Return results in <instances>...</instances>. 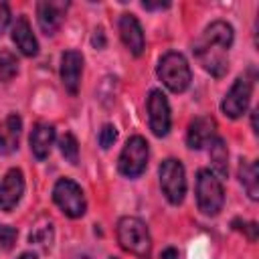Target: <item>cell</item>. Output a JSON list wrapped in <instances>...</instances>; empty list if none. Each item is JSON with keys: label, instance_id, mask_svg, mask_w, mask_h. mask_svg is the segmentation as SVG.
<instances>
[{"label": "cell", "instance_id": "6da1fadb", "mask_svg": "<svg viewBox=\"0 0 259 259\" xmlns=\"http://www.w3.org/2000/svg\"><path fill=\"white\" fill-rule=\"evenodd\" d=\"M233 38H235L233 26L225 20H214L204 28V32L200 34V38L192 49L202 69L217 79H221L229 71L227 53L233 45Z\"/></svg>", "mask_w": 259, "mask_h": 259}, {"label": "cell", "instance_id": "7a4b0ae2", "mask_svg": "<svg viewBox=\"0 0 259 259\" xmlns=\"http://www.w3.org/2000/svg\"><path fill=\"white\" fill-rule=\"evenodd\" d=\"M117 243L123 251L140 257V259H148L152 255V237L150 231L146 227L144 221H140L138 217H121L117 221Z\"/></svg>", "mask_w": 259, "mask_h": 259}, {"label": "cell", "instance_id": "3957f363", "mask_svg": "<svg viewBox=\"0 0 259 259\" xmlns=\"http://www.w3.org/2000/svg\"><path fill=\"white\" fill-rule=\"evenodd\" d=\"M158 79L172 91V93H182L188 89L192 81V71L184 55L170 51L158 61Z\"/></svg>", "mask_w": 259, "mask_h": 259}, {"label": "cell", "instance_id": "277c9868", "mask_svg": "<svg viewBox=\"0 0 259 259\" xmlns=\"http://www.w3.org/2000/svg\"><path fill=\"white\" fill-rule=\"evenodd\" d=\"M196 204L206 217H217L225 204V190L221 178H217L206 168L198 170L196 174Z\"/></svg>", "mask_w": 259, "mask_h": 259}, {"label": "cell", "instance_id": "5b68a950", "mask_svg": "<svg viewBox=\"0 0 259 259\" xmlns=\"http://www.w3.org/2000/svg\"><path fill=\"white\" fill-rule=\"evenodd\" d=\"M148 158H150L148 142L142 136H132L117 158V170L125 178H138L144 174L148 166Z\"/></svg>", "mask_w": 259, "mask_h": 259}, {"label": "cell", "instance_id": "8992f818", "mask_svg": "<svg viewBox=\"0 0 259 259\" xmlns=\"http://www.w3.org/2000/svg\"><path fill=\"white\" fill-rule=\"evenodd\" d=\"M53 200L55 204L67 214L69 219H79L87 210V200L81 186L71 178H59L53 186Z\"/></svg>", "mask_w": 259, "mask_h": 259}, {"label": "cell", "instance_id": "52a82bcc", "mask_svg": "<svg viewBox=\"0 0 259 259\" xmlns=\"http://www.w3.org/2000/svg\"><path fill=\"white\" fill-rule=\"evenodd\" d=\"M158 176H160V188L166 200L170 204H180L186 194V172H184L182 162L176 158L164 160L160 164Z\"/></svg>", "mask_w": 259, "mask_h": 259}, {"label": "cell", "instance_id": "ba28073f", "mask_svg": "<svg viewBox=\"0 0 259 259\" xmlns=\"http://www.w3.org/2000/svg\"><path fill=\"white\" fill-rule=\"evenodd\" d=\"M146 109H148V121H150V130L154 136L164 138L170 132L172 125V117H170V105L166 95L160 89H152L146 101Z\"/></svg>", "mask_w": 259, "mask_h": 259}, {"label": "cell", "instance_id": "9c48e42d", "mask_svg": "<svg viewBox=\"0 0 259 259\" xmlns=\"http://www.w3.org/2000/svg\"><path fill=\"white\" fill-rule=\"evenodd\" d=\"M251 91H253V81L247 79L245 75L243 77H237L235 83L231 85L229 93L225 95L223 103H221V109L227 117L231 119H237L241 117L247 107H249V101H251Z\"/></svg>", "mask_w": 259, "mask_h": 259}, {"label": "cell", "instance_id": "30bf717a", "mask_svg": "<svg viewBox=\"0 0 259 259\" xmlns=\"http://www.w3.org/2000/svg\"><path fill=\"white\" fill-rule=\"evenodd\" d=\"M24 194V174L20 168H10L0 182V210L10 212L16 208Z\"/></svg>", "mask_w": 259, "mask_h": 259}, {"label": "cell", "instance_id": "8fae6325", "mask_svg": "<svg viewBox=\"0 0 259 259\" xmlns=\"http://www.w3.org/2000/svg\"><path fill=\"white\" fill-rule=\"evenodd\" d=\"M67 8H69V2H57V0H42L36 4V20L40 30L47 36H53L61 28Z\"/></svg>", "mask_w": 259, "mask_h": 259}, {"label": "cell", "instance_id": "7c38bea8", "mask_svg": "<svg viewBox=\"0 0 259 259\" xmlns=\"http://www.w3.org/2000/svg\"><path fill=\"white\" fill-rule=\"evenodd\" d=\"M81 75H83V55L77 49H69L61 57V81L65 89L71 95L79 93L81 85Z\"/></svg>", "mask_w": 259, "mask_h": 259}, {"label": "cell", "instance_id": "4fadbf2b", "mask_svg": "<svg viewBox=\"0 0 259 259\" xmlns=\"http://www.w3.org/2000/svg\"><path fill=\"white\" fill-rule=\"evenodd\" d=\"M217 138V121L210 115H198L188 123L186 144L190 150H200L208 146V142Z\"/></svg>", "mask_w": 259, "mask_h": 259}, {"label": "cell", "instance_id": "5bb4252c", "mask_svg": "<svg viewBox=\"0 0 259 259\" xmlns=\"http://www.w3.org/2000/svg\"><path fill=\"white\" fill-rule=\"evenodd\" d=\"M119 36L132 55L140 57L144 53V49H146L144 30H142V26L134 14H121L119 16Z\"/></svg>", "mask_w": 259, "mask_h": 259}, {"label": "cell", "instance_id": "9a60e30c", "mask_svg": "<svg viewBox=\"0 0 259 259\" xmlns=\"http://www.w3.org/2000/svg\"><path fill=\"white\" fill-rule=\"evenodd\" d=\"M22 134V119L18 113H10L0 123V154L8 156L18 148Z\"/></svg>", "mask_w": 259, "mask_h": 259}, {"label": "cell", "instance_id": "2e32d148", "mask_svg": "<svg viewBox=\"0 0 259 259\" xmlns=\"http://www.w3.org/2000/svg\"><path fill=\"white\" fill-rule=\"evenodd\" d=\"M53 142H55V127L51 123H45V121H38L32 132H30V138H28V144H30V152L36 160H45L53 148Z\"/></svg>", "mask_w": 259, "mask_h": 259}, {"label": "cell", "instance_id": "e0dca14e", "mask_svg": "<svg viewBox=\"0 0 259 259\" xmlns=\"http://www.w3.org/2000/svg\"><path fill=\"white\" fill-rule=\"evenodd\" d=\"M12 40L24 57H34L38 53V42H36V36L32 34V28H30V22L26 16L16 18V22L12 26Z\"/></svg>", "mask_w": 259, "mask_h": 259}, {"label": "cell", "instance_id": "ac0fdd59", "mask_svg": "<svg viewBox=\"0 0 259 259\" xmlns=\"http://www.w3.org/2000/svg\"><path fill=\"white\" fill-rule=\"evenodd\" d=\"M208 158L212 166V174L217 178H227L229 174V150L223 138H212L208 142Z\"/></svg>", "mask_w": 259, "mask_h": 259}, {"label": "cell", "instance_id": "d6986e66", "mask_svg": "<svg viewBox=\"0 0 259 259\" xmlns=\"http://www.w3.org/2000/svg\"><path fill=\"white\" fill-rule=\"evenodd\" d=\"M239 180L247 190L251 200L259 198V166L253 160H241L239 164Z\"/></svg>", "mask_w": 259, "mask_h": 259}, {"label": "cell", "instance_id": "ffe728a7", "mask_svg": "<svg viewBox=\"0 0 259 259\" xmlns=\"http://www.w3.org/2000/svg\"><path fill=\"white\" fill-rule=\"evenodd\" d=\"M53 239H55L53 223H51V221H47V219L38 221V223L32 227L30 235H28L30 245H36V247H40V249H45V251H49V249L53 247Z\"/></svg>", "mask_w": 259, "mask_h": 259}, {"label": "cell", "instance_id": "44dd1931", "mask_svg": "<svg viewBox=\"0 0 259 259\" xmlns=\"http://www.w3.org/2000/svg\"><path fill=\"white\" fill-rule=\"evenodd\" d=\"M18 73V61L16 57L6 51V49H0V83H8L16 77Z\"/></svg>", "mask_w": 259, "mask_h": 259}, {"label": "cell", "instance_id": "7402d4cb", "mask_svg": "<svg viewBox=\"0 0 259 259\" xmlns=\"http://www.w3.org/2000/svg\"><path fill=\"white\" fill-rule=\"evenodd\" d=\"M59 150H61V154L67 162H71V164L79 162V144H77V140L71 132H65L59 138Z\"/></svg>", "mask_w": 259, "mask_h": 259}, {"label": "cell", "instance_id": "603a6c76", "mask_svg": "<svg viewBox=\"0 0 259 259\" xmlns=\"http://www.w3.org/2000/svg\"><path fill=\"white\" fill-rule=\"evenodd\" d=\"M99 146L103 148V150H109L113 144H115V140H117V127L113 125V123H105L101 130H99Z\"/></svg>", "mask_w": 259, "mask_h": 259}, {"label": "cell", "instance_id": "cb8c5ba5", "mask_svg": "<svg viewBox=\"0 0 259 259\" xmlns=\"http://www.w3.org/2000/svg\"><path fill=\"white\" fill-rule=\"evenodd\" d=\"M16 237H18V231L10 225H0V249L4 251H10L16 243Z\"/></svg>", "mask_w": 259, "mask_h": 259}, {"label": "cell", "instance_id": "d4e9b609", "mask_svg": "<svg viewBox=\"0 0 259 259\" xmlns=\"http://www.w3.org/2000/svg\"><path fill=\"white\" fill-rule=\"evenodd\" d=\"M8 22H10V8H8V4L0 2V34L8 26Z\"/></svg>", "mask_w": 259, "mask_h": 259}, {"label": "cell", "instance_id": "484cf974", "mask_svg": "<svg viewBox=\"0 0 259 259\" xmlns=\"http://www.w3.org/2000/svg\"><path fill=\"white\" fill-rule=\"evenodd\" d=\"M235 229L245 231L247 237H249V241H257V225H255V223H243L241 227H235Z\"/></svg>", "mask_w": 259, "mask_h": 259}, {"label": "cell", "instance_id": "4316f807", "mask_svg": "<svg viewBox=\"0 0 259 259\" xmlns=\"http://www.w3.org/2000/svg\"><path fill=\"white\" fill-rule=\"evenodd\" d=\"M142 6H144L146 10H162V8H168L170 2H150V0H144Z\"/></svg>", "mask_w": 259, "mask_h": 259}, {"label": "cell", "instance_id": "83f0119b", "mask_svg": "<svg viewBox=\"0 0 259 259\" xmlns=\"http://www.w3.org/2000/svg\"><path fill=\"white\" fill-rule=\"evenodd\" d=\"M160 259H180V255H178V251H176L174 247H168V249L162 251Z\"/></svg>", "mask_w": 259, "mask_h": 259}, {"label": "cell", "instance_id": "f1b7e54d", "mask_svg": "<svg viewBox=\"0 0 259 259\" xmlns=\"http://www.w3.org/2000/svg\"><path fill=\"white\" fill-rule=\"evenodd\" d=\"M18 259H36V255L34 253H22Z\"/></svg>", "mask_w": 259, "mask_h": 259}, {"label": "cell", "instance_id": "f546056e", "mask_svg": "<svg viewBox=\"0 0 259 259\" xmlns=\"http://www.w3.org/2000/svg\"><path fill=\"white\" fill-rule=\"evenodd\" d=\"M77 259H91V257H87V255H83V257H77Z\"/></svg>", "mask_w": 259, "mask_h": 259}, {"label": "cell", "instance_id": "4dcf8cb0", "mask_svg": "<svg viewBox=\"0 0 259 259\" xmlns=\"http://www.w3.org/2000/svg\"><path fill=\"white\" fill-rule=\"evenodd\" d=\"M111 259H117V257H111Z\"/></svg>", "mask_w": 259, "mask_h": 259}]
</instances>
